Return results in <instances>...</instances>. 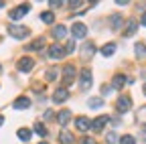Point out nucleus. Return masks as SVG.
<instances>
[{
    "label": "nucleus",
    "instance_id": "nucleus-1",
    "mask_svg": "<svg viewBox=\"0 0 146 144\" xmlns=\"http://www.w3.org/2000/svg\"><path fill=\"white\" fill-rule=\"evenodd\" d=\"M130 108H132V98L130 96H120L116 100V110L120 114H126V112H130Z\"/></svg>",
    "mask_w": 146,
    "mask_h": 144
},
{
    "label": "nucleus",
    "instance_id": "nucleus-2",
    "mask_svg": "<svg viewBox=\"0 0 146 144\" xmlns=\"http://www.w3.org/2000/svg\"><path fill=\"white\" fill-rule=\"evenodd\" d=\"M8 33H10V37H14V39H27L31 35V31L27 27H16V25H12L8 29Z\"/></svg>",
    "mask_w": 146,
    "mask_h": 144
},
{
    "label": "nucleus",
    "instance_id": "nucleus-3",
    "mask_svg": "<svg viewBox=\"0 0 146 144\" xmlns=\"http://www.w3.org/2000/svg\"><path fill=\"white\" fill-rule=\"evenodd\" d=\"M71 35H73L75 39H85V37H87V27H85L83 23H75V25L71 27Z\"/></svg>",
    "mask_w": 146,
    "mask_h": 144
},
{
    "label": "nucleus",
    "instance_id": "nucleus-4",
    "mask_svg": "<svg viewBox=\"0 0 146 144\" xmlns=\"http://www.w3.org/2000/svg\"><path fill=\"white\" fill-rule=\"evenodd\" d=\"M47 55H49L51 59H63L67 53H65V49H63L61 45H51L49 51H47Z\"/></svg>",
    "mask_w": 146,
    "mask_h": 144
},
{
    "label": "nucleus",
    "instance_id": "nucleus-5",
    "mask_svg": "<svg viewBox=\"0 0 146 144\" xmlns=\"http://www.w3.org/2000/svg\"><path fill=\"white\" fill-rule=\"evenodd\" d=\"M79 85L83 92H87V89L91 87V71L89 69H83L81 71V75H79Z\"/></svg>",
    "mask_w": 146,
    "mask_h": 144
},
{
    "label": "nucleus",
    "instance_id": "nucleus-6",
    "mask_svg": "<svg viewBox=\"0 0 146 144\" xmlns=\"http://www.w3.org/2000/svg\"><path fill=\"white\" fill-rule=\"evenodd\" d=\"M75 128L79 130V132H87V130H91V122H89V118H85V116H79V118H75Z\"/></svg>",
    "mask_w": 146,
    "mask_h": 144
},
{
    "label": "nucleus",
    "instance_id": "nucleus-7",
    "mask_svg": "<svg viewBox=\"0 0 146 144\" xmlns=\"http://www.w3.org/2000/svg\"><path fill=\"white\" fill-rule=\"evenodd\" d=\"M29 10H31V4H21L18 8H14V10L10 12V19H12V21H21Z\"/></svg>",
    "mask_w": 146,
    "mask_h": 144
},
{
    "label": "nucleus",
    "instance_id": "nucleus-8",
    "mask_svg": "<svg viewBox=\"0 0 146 144\" xmlns=\"http://www.w3.org/2000/svg\"><path fill=\"white\" fill-rule=\"evenodd\" d=\"M73 81H75V67L73 65H67L63 69V83L65 85H71Z\"/></svg>",
    "mask_w": 146,
    "mask_h": 144
},
{
    "label": "nucleus",
    "instance_id": "nucleus-9",
    "mask_svg": "<svg viewBox=\"0 0 146 144\" xmlns=\"http://www.w3.org/2000/svg\"><path fill=\"white\" fill-rule=\"evenodd\" d=\"M16 67H18V71H23V73H29V71L35 67V61H33L31 57H23L21 61H18Z\"/></svg>",
    "mask_w": 146,
    "mask_h": 144
},
{
    "label": "nucleus",
    "instance_id": "nucleus-10",
    "mask_svg": "<svg viewBox=\"0 0 146 144\" xmlns=\"http://www.w3.org/2000/svg\"><path fill=\"white\" fill-rule=\"evenodd\" d=\"M110 122V118L108 116H100V118H96L94 122H91V130H96V132H102L104 128H106V124Z\"/></svg>",
    "mask_w": 146,
    "mask_h": 144
},
{
    "label": "nucleus",
    "instance_id": "nucleus-11",
    "mask_svg": "<svg viewBox=\"0 0 146 144\" xmlns=\"http://www.w3.org/2000/svg\"><path fill=\"white\" fill-rule=\"evenodd\" d=\"M67 98H69V92H67V87H59L57 92L53 94V102H55V104H63Z\"/></svg>",
    "mask_w": 146,
    "mask_h": 144
},
{
    "label": "nucleus",
    "instance_id": "nucleus-12",
    "mask_svg": "<svg viewBox=\"0 0 146 144\" xmlns=\"http://www.w3.org/2000/svg\"><path fill=\"white\" fill-rule=\"evenodd\" d=\"M12 108H14V110H27V108H31V100L29 98H16Z\"/></svg>",
    "mask_w": 146,
    "mask_h": 144
},
{
    "label": "nucleus",
    "instance_id": "nucleus-13",
    "mask_svg": "<svg viewBox=\"0 0 146 144\" xmlns=\"http://www.w3.org/2000/svg\"><path fill=\"white\" fill-rule=\"evenodd\" d=\"M57 122H59V124L63 126V128H65V126L71 122V112H69V110H61V112L57 114Z\"/></svg>",
    "mask_w": 146,
    "mask_h": 144
},
{
    "label": "nucleus",
    "instance_id": "nucleus-14",
    "mask_svg": "<svg viewBox=\"0 0 146 144\" xmlns=\"http://www.w3.org/2000/svg\"><path fill=\"white\" fill-rule=\"evenodd\" d=\"M43 47H45V39H43V37H39V39H35L31 45H27L25 49H27V51H35V53H36V51H41Z\"/></svg>",
    "mask_w": 146,
    "mask_h": 144
},
{
    "label": "nucleus",
    "instance_id": "nucleus-15",
    "mask_svg": "<svg viewBox=\"0 0 146 144\" xmlns=\"http://www.w3.org/2000/svg\"><path fill=\"white\" fill-rule=\"evenodd\" d=\"M110 27H112V31H120L122 29V16L120 14H112L110 16Z\"/></svg>",
    "mask_w": 146,
    "mask_h": 144
},
{
    "label": "nucleus",
    "instance_id": "nucleus-16",
    "mask_svg": "<svg viewBox=\"0 0 146 144\" xmlns=\"http://www.w3.org/2000/svg\"><path fill=\"white\" fill-rule=\"evenodd\" d=\"M59 142H61V144H73V142H75V138H73V134H71V132L63 130V132L59 134Z\"/></svg>",
    "mask_w": 146,
    "mask_h": 144
},
{
    "label": "nucleus",
    "instance_id": "nucleus-17",
    "mask_svg": "<svg viewBox=\"0 0 146 144\" xmlns=\"http://www.w3.org/2000/svg\"><path fill=\"white\" fill-rule=\"evenodd\" d=\"M100 53H102L104 57H112L114 53H116V45H114V43H108V45H104V47H102V51H100Z\"/></svg>",
    "mask_w": 146,
    "mask_h": 144
},
{
    "label": "nucleus",
    "instance_id": "nucleus-18",
    "mask_svg": "<svg viewBox=\"0 0 146 144\" xmlns=\"http://www.w3.org/2000/svg\"><path fill=\"white\" fill-rule=\"evenodd\" d=\"M136 29H138V23L134 21V19H130V21H128V25H126V37H132V35L136 33Z\"/></svg>",
    "mask_w": 146,
    "mask_h": 144
},
{
    "label": "nucleus",
    "instance_id": "nucleus-19",
    "mask_svg": "<svg viewBox=\"0 0 146 144\" xmlns=\"http://www.w3.org/2000/svg\"><path fill=\"white\" fill-rule=\"evenodd\" d=\"M126 83H128V77H126V75H116L114 81H112V85H114L116 89H122Z\"/></svg>",
    "mask_w": 146,
    "mask_h": 144
},
{
    "label": "nucleus",
    "instance_id": "nucleus-20",
    "mask_svg": "<svg viewBox=\"0 0 146 144\" xmlns=\"http://www.w3.org/2000/svg\"><path fill=\"white\" fill-rule=\"evenodd\" d=\"M53 37L55 39H63V37H67V29L63 27V25H57L53 29Z\"/></svg>",
    "mask_w": 146,
    "mask_h": 144
},
{
    "label": "nucleus",
    "instance_id": "nucleus-21",
    "mask_svg": "<svg viewBox=\"0 0 146 144\" xmlns=\"http://www.w3.org/2000/svg\"><path fill=\"white\" fill-rule=\"evenodd\" d=\"M16 136H18V138H21L23 142H29V140H31V136H33V132H31L29 128H21V130H18V132H16Z\"/></svg>",
    "mask_w": 146,
    "mask_h": 144
},
{
    "label": "nucleus",
    "instance_id": "nucleus-22",
    "mask_svg": "<svg viewBox=\"0 0 146 144\" xmlns=\"http://www.w3.org/2000/svg\"><path fill=\"white\" fill-rule=\"evenodd\" d=\"M94 53H96V45H94V43H85V49L81 51V55H83V57H91Z\"/></svg>",
    "mask_w": 146,
    "mask_h": 144
},
{
    "label": "nucleus",
    "instance_id": "nucleus-23",
    "mask_svg": "<svg viewBox=\"0 0 146 144\" xmlns=\"http://www.w3.org/2000/svg\"><path fill=\"white\" fill-rule=\"evenodd\" d=\"M87 106H89V108H102V106H104V100H102V98H89V100H87Z\"/></svg>",
    "mask_w": 146,
    "mask_h": 144
},
{
    "label": "nucleus",
    "instance_id": "nucleus-24",
    "mask_svg": "<svg viewBox=\"0 0 146 144\" xmlns=\"http://www.w3.org/2000/svg\"><path fill=\"white\" fill-rule=\"evenodd\" d=\"M41 21H43L45 25H53L55 14H53V12H43V14H41Z\"/></svg>",
    "mask_w": 146,
    "mask_h": 144
},
{
    "label": "nucleus",
    "instance_id": "nucleus-25",
    "mask_svg": "<svg viewBox=\"0 0 146 144\" xmlns=\"http://www.w3.org/2000/svg\"><path fill=\"white\" fill-rule=\"evenodd\" d=\"M136 120H138L140 124H146V106H142L140 110H138V114H136Z\"/></svg>",
    "mask_w": 146,
    "mask_h": 144
},
{
    "label": "nucleus",
    "instance_id": "nucleus-26",
    "mask_svg": "<svg viewBox=\"0 0 146 144\" xmlns=\"http://www.w3.org/2000/svg\"><path fill=\"white\" fill-rule=\"evenodd\" d=\"M120 144H136V138L132 134H126V136L120 138Z\"/></svg>",
    "mask_w": 146,
    "mask_h": 144
},
{
    "label": "nucleus",
    "instance_id": "nucleus-27",
    "mask_svg": "<svg viewBox=\"0 0 146 144\" xmlns=\"http://www.w3.org/2000/svg\"><path fill=\"white\" fill-rule=\"evenodd\" d=\"M106 140H108V144H116V142H120V138H118V134H116V132H108Z\"/></svg>",
    "mask_w": 146,
    "mask_h": 144
},
{
    "label": "nucleus",
    "instance_id": "nucleus-28",
    "mask_svg": "<svg viewBox=\"0 0 146 144\" xmlns=\"http://www.w3.org/2000/svg\"><path fill=\"white\" fill-rule=\"evenodd\" d=\"M134 51H136V55H138V57H144V55H146V45H144V43H138Z\"/></svg>",
    "mask_w": 146,
    "mask_h": 144
},
{
    "label": "nucleus",
    "instance_id": "nucleus-29",
    "mask_svg": "<svg viewBox=\"0 0 146 144\" xmlns=\"http://www.w3.org/2000/svg\"><path fill=\"white\" fill-rule=\"evenodd\" d=\"M35 132L39 134V136H47V128L43 124H35Z\"/></svg>",
    "mask_w": 146,
    "mask_h": 144
},
{
    "label": "nucleus",
    "instance_id": "nucleus-30",
    "mask_svg": "<svg viewBox=\"0 0 146 144\" xmlns=\"http://www.w3.org/2000/svg\"><path fill=\"white\" fill-rule=\"evenodd\" d=\"M63 49H65V53H73V51H75V43H73V41H69V43H67Z\"/></svg>",
    "mask_w": 146,
    "mask_h": 144
},
{
    "label": "nucleus",
    "instance_id": "nucleus-31",
    "mask_svg": "<svg viewBox=\"0 0 146 144\" xmlns=\"http://www.w3.org/2000/svg\"><path fill=\"white\" fill-rule=\"evenodd\" d=\"M47 77H49V81H55V77H57V69H51V71H47Z\"/></svg>",
    "mask_w": 146,
    "mask_h": 144
},
{
    "label": "nucleus",
    "instance_id": "nucleus-32",
    "mask_svg": "<svg viewBox=\"0 0 146 144\" xmlns=\"http://www.w3.org/2000/svg\"><path fill=\"white\" fill-rule=\"evenodd\" d=\"M79 144H96V140H94V138H89V136H83Z\"/></svg>",
    "mask_w": 146,
    "mask_h": 144
},
{
    "label": "nucleus",
    "instance_id": "nucleus-33",
    "mask_svg": "<svg viewBox=\"0 0 146 144\" xmlns=\"http://www.w3.org/2000/svg\"><path fill=\"white\" fill-rule=\"evenodd\" d=\"M81 4H83V2H79V0H75V2H69V6H71V8H79Z\"/></svg>",
    "mask_w": 146,
    "mask_h": 144
},
{
    "label": "nucleus",
    "instance_id": "nucleus-34",
    "mask_svg": "<svg viewBox=\"0 0 146 144\" xmlns=\"http://www.w3.org/2000/svg\"><path fill=\"white\" fill-rule=\"evenodd\" d=\"M49 6L51 8H59V6H63V2H49Z\"/></svg>",
    "mask_w": 146,
    "mask_h": 144
},
{
    "label": "nucleus",
    "instance_id": "nucleus-35",
    "mask_svg": "<svg viewBox=\"0 0 146 144\" xmlns=\"http://www.w3.org/2000/svg\"><path fill=\"white\" fill-rule=\"evenodd\" d=\"M45 120H53V112H51V110L45 112Z\"/></svg>",
    "mask_w": 146,
    "mask_h": 144
},
{
    "label": "nucleus",
    "instance_id": "nucleus-36",
    "mask_svg": "<svg viewBox=\"0 0 146 144\" xmlns=\"http://www.w3.org/2000/svg\"><path fill=\"white\" fill-rule=\"evenodd\" d=\"M140 23H142V27H146V12L142 14V19H140Z\"/></svg>",
    "mask_w": 146,
    "mask_h": 144
},
{
    "label": "nucleus",
    "instance_id": "nucleus-37",
    "mask_svg": "<svg viewBox=\"0 0 146 144\" xmlns=\"http://www.w3.org/2000/svg\"><path fill=\"white\" fill-rule=\"evenodd\" d=\"M140 138H142V140L146 142V130H142V134H140Z\"/></svg>",
    "mask_w": 146,
    "mask_h": 144
},
{
    "label": "nucleus",
    "instance_id": "nucleus-38",
    "mask_svg": "<svg viewBox=\"0 0 146 144\" xmlns=\"http://www.w3.org/2000/svg\"><path fill=\"white\" fill-rule=\"evenodd\" d=\"M2 124H4V118H2V116H0V126H2Z\"/></svg>",
    "mask_w": 146,
    "mask_h": 144
},
{
    "label": "nucleus",
    "instance_id": "nucleus-39",
    "mask_svg": "<svg viewBox=\"0 0 146 144\" xmlns=\"http://www.w3.org/2000/svg\"><path fill=\"white\" fill-rule=\"evenodd\" d=\"M2 6H4V2H0V8H2Z\"/></svg>",
    "mask_w": 146,
    "mask_h": 144
},
{
    "label": "nucleus",
    "instance_id": "nucleus-40",
    "mask_svg": "<svg viewBox=\"0 0 146 144\" xmlns=\"http://www.w3.org/2000/svg\"><path fill=\"white\" fill-rule=\"evenodd\" d=\"M144 94H146V83H144Z\"/></svg>",
    "mask_w": 146,
    "mask_h": 144
},
{
    "label": "nucleus",
    "instance_id": "nucleus-41",
    "mask_svg": "<svg viewBox=\"0 0 146 144\" xmlns=\"http://www.w3.org/2000/svg\"><path fill=\"white\" fill-rule=\"evenodd\" d=\"M39 144H47V142H39Z\"/></svg>",
    "mask_w": 146,
    "mask_h": 144
},
{
    "label": "nucleus",
    "instance_id": "nucleus-42",
    "mask_svg": "<svg viewBox=\"0 0 146 144\" xmlns=\"http://www.w3.org/2000/svg\"><path fill=\"white\" fill-rule=\"evenodd\" d=\"M0 69H2V67H0Z\"/></svg>",
    "mask_w": 146,
    "mask_h": 144
}]
</instances>
